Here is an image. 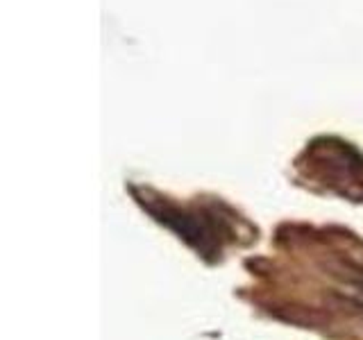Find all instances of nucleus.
I'll use <instances>...</instances> for the list:
<instances>
[{"label": "nucleus", "instance_id": "1", "mask_svg": "<svg viewBox=\"0 0 363 340\" xmlns=\"http://www.w3.org/2000/svg\"><path fill=\"white\" fill-rule=\"evenodd\" d=\"M143 207H147V211H150L159 222H164L173 232H177L179 238H184V241L196 247L202 256L216 259V254L220 252V243H218V236H216V230L200 213L182 211L175 207H168L164 202H157V204L143 202Z\"/></svg>", "mask_w": 363, "mask_h": 340}, {"label": "nucleus", "instance_id": "2", "mask_svg": "<svg viewBox=\"0 0 363 340\" xmlns=\"http://www.w3.org/2000/svg\"><path fill=\"white\" fill-rule=\"evenodd\" d=\"M270 315H275L277 320L281 322H289V324H295V327H325L329 322V317L325 313H320L318 309H306V306H275V309H270Z\"/></svg>", "mask_w": 363, "mask_h": 340}]
</instances>
